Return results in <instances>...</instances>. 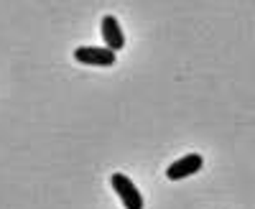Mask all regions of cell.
Wrapping results in <instances>:
<instances>
[{"instance_id":"obj_1","label":"cell","mask_w":255,"mask_h":209,"mask_svg":"<svg viewBox=\"0 0 255 209\" xmlns=\"http://www.w3.org/2000/svg\"><path fill=\"white\" fill-rule=\"evenodd\" d=\"M110 184H113V189L120 197V202H123L125 209H143V194L138 192V186L128 179L125 174H120V171L113 174L110 176Z\"/></svg>"},{"instance_id":"obj_2","label":"cell","mask_w":255,"mask_h":209,"mask_svg":"<svg viewBox=\"0 0 255 209\" xmlns=\"http://www.w3.org/2000/svg\"><path fill=\"white\" fill-rule=\"evenodd\" d=\"M74 59L87 67H113L118 61V56L110 49H102V46H79L74 49Z\"/></svg>"},{"instance_id":"obj_3","label":"cell","mask_w":255,"mask_h":209,"mask_svg":"<svg viewBox=\"0 0 255 209\" xmlns=\"http://www.w3.org/2000/svg\"><path fill=\"white\" fill-rule=\"evenodd\" d=\"M202 166H204V158H202L199 153H186L184 158L174 161V163L166 169V179L181 181V179H186V176H194L197 171H202Z\"/></svg>"},{"instance_id":"obj_4","label":"cell","mask_w":255,"mask_h":209,"mask_svg":"<svg viewBox=\"0 0 255 209\" xmlns=\"http://www.w3.org/2000/svg\"><path fill=\"white\" fill-rule=\"evenodd\" d=\"M100 33H102V41H105V49H110L113 54H118L125 46V36H123V28H120L115 15H105L102 18Z\"/></svg>"}]
</instances>
